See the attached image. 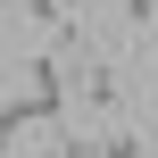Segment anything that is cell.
Wrapping results in <instances>:
<instances>
[{"label": "cell", "mask_w": 158, "mask_h": 158, "mask_svg": "<svg viewBox=\"0 0 158 158\" xmlns=\"http://www.w3.org/2000/svg\"><path fill=\"white\" fill-rule=\"evenodd\" d=\"M100 158H150V150H142V133H125V125H108V142H100Z\"/></svg>", "instance_id": "obj_1"}]
</instances>
